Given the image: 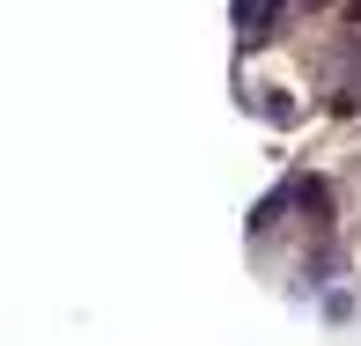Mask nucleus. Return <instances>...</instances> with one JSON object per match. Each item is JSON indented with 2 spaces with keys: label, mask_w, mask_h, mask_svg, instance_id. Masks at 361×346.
Returning <instances> with one entry per match:
<instances>
[{
  "label": "nucleus",
  "mask_w": 361,
  "mask_h": 346,
  "mask_svg": "<svg viewBox=\"0 0 361 346\" xmlns=\"http://www.w3.org/2000/svg\"><path fill=\"white\" fill-rule=\"evenodd\" d=\"M273 15H281V0H236V23H251V30H266Z\"/></svg>",
  "instance_id": "f257e3e1"
},
{
  "label": "nucleus",
  "mask_w": 361,
  "mask_h": 346,
  "mask_svg": "<svg viewBox=\"0 0 361 346\" xmlns=\"http://www.w3.org/2000/svg\"><path fill=\"white\" fill-rule=\"evenodd\" d=\"M347 15H354V23H361V0H354V8H347Z\"/></svg>",
  "instance_id": "f03ea898"
}]
</instances>
